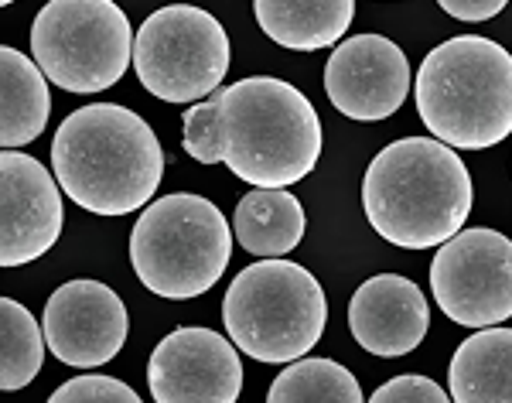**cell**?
<instances>
[{"instance_id":"6da1fadb","label":"cell","mask_w":512,"mask_h":403,"mask_svg":"<svg viewBox=\"0 0 512 403\" xmlns=\"http://www.w3.org/2000/svg\"><path fill=\"white\" fill-rule=\"evenodd\" d=\"M181 147L198 164H226L253 188H291L321 158V120L308 96L274 76L216 89L181 117Z\"/></svg>"},{"instance_id":"7a4b0ae2","label":"cell","mask_w":512,"mask_h":403,"mask_svg":"<svg viewBox=\"0 0 512 403\" xmlns=\"http://www.w3.org/2000/svg\"><path fill=\"white\" fill-rule=\"evenodd\" d=\"M55 185L93 216H130L154 199L164 147L140 113L93 103L69 113L52 141Z\"/></svg>"},{"instance_id":"3957f363","label":"cell","mask_w":512,"mask_h":403,"mask_svg":"<svg viewBox=\"0 0 512 403\" xmlns=\"http://www.w3.org/2000/svg\"><path fill=\"white\" fill-rule=\"evenodd\" d=\"M472 175L434 137H403L376 154L362 178L369 226L400 250H431L465 229Z\"/></svg>"},{"instance_id":"277c9868","label":"cell","mask_w":512,"mask_h":403,"mask_svg":"<svg viewBox=\"0 0 512 403\" xmlns=\"http://www.w3.org/2000/svg\"><path fill=\"white\" fill-rule=\"evenodd\" d=\"M417 113L437 144L485 151L512 130V59L482 35L448 38L417 69Z\"/></svg>"},{"instance_id":"5b68a950","label":"cell","mask_w":512,"mask_h":403,"mask_svg":"<svg viewBox=\"0 0 512 403\" xmlns=\"http://www.w3.org/2000/svg\"><path fill=\"white\" fill-rule=\"evenodd\" d=\"M233 257V229L216 202L178 192L151 202L130 233L140 284L164 301H192L219 284Z\"/></svg>"},{"instance_id":"8992f818","label":"cell","mask_w":512,"mask_h":403,"mask_svg":"<svg viewBox=\"0 0 512 403\" xmlns=\"http://www.w3.org/2000/svg\"><path fill=\"white\" fill-rule=\"evenodd\" d=\"M222 325L236 349L256 363H297L325 335L328 298L301 263L260 260L229 284Z\"/></svg>"},{"instance_id":"52a82bcc","label":"cell","mask_w":512,"mask_h":403,"mask_svg":"<svg viewBox=\"0 0 512 403\" xmlns=\"http://www.w3.org/2000/svg\"><path fill=\"white\" fill-rule=\"evenodd\" d=\"M31 55L65 93H103L127 72L134 28L110 0H52L31 24Z\"/></svg>"},{"instance_id":"ba28073f","label":"cell","mask_w":512,"mask_h":403,"mask_svg":"<svg viewBox=\"0 0 512 403\" xmlns=\"http://www.w3.org/2000/svg\"><path fill=\"white\" fill-rule=\"evenodd\" d=\"M140 86L164 103L212 96L229 72V35L202 7H161L140 24L134 55Z\"/></svg>"},{"instance_id":"9c48e42d","label":"cell","mask_w":512,"mask_h":403,"mask_svg":"<svg viewBox=\"0 0 512 403\" xmlns=\"http://www.w3.org/2000/svg\"><path fill=\"white\" fill-rule=\"evenodd\" d=\"M437 308L454 325L495 328L512 315V243L495 229H461L431 263Z\"/></svg>"},{"instance_id":"30bf717a","label":"cell","mask_w":512,"mask_h":403,"mask_svg":"<svg viewBox=\"0 0 512 403\" xmlns=\"http://www.w3.org/2000/svg\"><path fill=\"white\" fill-rule=\"evenodd\" d=\"M147 386L154 403H236L243 393V359L212 328H175L154 345Z\"/></svg>"},{"instance_id":"8fae6325","label":"cell","mask_w":512,"mask_h":403,"mask_svg":"<svg viewBox=\"0 0 512 403\" xmlns=\"http://www.w3.org/2000/svg\"><path fill=\"white\" fill-rule=\"evenodd\" d=\"M130 332L127 308L113 287L99 281H69L48 298L41 335L55 359L76 369L106 366Z\"/></svg>"},{"instance_id":"7c38bea8","label":"cell","mask_w":512,"mask_h":403,"mask_svg":"<svg viewBox=\"0 0 512 403\" xmlns=\"http://www.w3.org/2000/svg\"><path fill=\"white\" fill-rule=\"evenodd\" d=\"M62 192L52 171L21 151H0V267L45 257L62 236Z\"/></svg>"},{"instance_id":"4fadbf2b","label":"cell","mask_w":512,"mask_h":403,"mask_svg":"<svg viewBox=\"0 0 512 403\" xmlns=\"http://www.w3.org/2000/svg\"><path fill=\"white\" fill-rule=\"evenodd\" d=\"M325 93L342 117L359 123L386 120L410 96V62L396 41L355 35L325 65Z\"/></svg>"},{"instance_id":"5bb4252c","label":"cell","mask_w":512,"mask_h":403,"mask_svg":"<svg viewBox=\"0 0 512 403\" xmlns=\"http://www.w3.org/2000/svg\"><path fill=\"white\" fill-rule=\"evenodd\" d=\"M431 328L424 291L400 274L369 277L349 301V332L366 352L396 359L414 352Z\"/></svg>"},{"instance_id":"9a60e30c","label":"cell","mask_w":512,"mask_h":403,"mask_svg":"<svg viewBox=\"0 0 512 403\" xmlns=\"http://www.w3.org/2000/svg\"><path fill=\"white\" fill-rule=\"evenodd\" d=\"M308 219L304 205L287 188H253L239 199L233 212V236L253 257L280 260L301 246Z\"/></svg>"},{"instance_id":"2e32d148","label":"cell","mask_w":512,"mask_h":403,"mask_svg":"<svg viewBox=\"0 0 512 403\" xmlns=\"http://www.w3.org/2000/svg\"><path fill=\"white\" fill-rule=\"evenodd\" d=\"M263 35L291 52H321L349 31L352 0H260L253 7Z\"/></svg>"},{"instance_id":"e0dca14e","label":"cell","mask_w":512,"mask_h":403,"mask_svg":"<svg viewBox=\"0 0 512 403\" xmlns=\"http://www.w3.org/2000/svg\"><path fill=\"white\" fill-rule=\"evenodd\" d=\"M52 93L35 59L11 45H0V151L24 147L45 134Z\"/></svg>"},{"instance_id":"ac0fdd59","label":"cell","mask_w":512,"mask_h":403,"mask_svg":"<svg viewBox=\"0 0 512 403\" xmlns=\"http://www.w3.org/2000/svg\"><path fill=\"white\" fill-rule=\"evenodd\" d=\"M451 403H512V332L482 328L458 345L448 369Z\"/></svg>"},{"instance_id":"d6986e66","label":"cell","mask_w":512,"mask_h":403,"mask_svg":"<svg viewBox=\"0 0 512 403\" xmlns=\"http://www.w3.org/2000/svg\"><path fill=\"white\" fill-rule=\"evenodd\" d=\"M45 363V335L28 308L0 298V390H24Z\"/></svg>"},{"instance_id":"ffe728a7","label":"cell","mask_w":512,"mask_h":403,"mask_svg":"<svg viewBox=\"0 0 512 403\" xmlns=\"http://www.w3.org/2000/svg\"><path fill=\"white\" fill-rule=\"evenodd\" d=\"M267 403H362V386L335 359H297L274 380Z\"/></svg>"},{"instance_id":"44dd1931","label":"cell","mask_w":512,"mask_h":403,"mask_svg":"<svg viewBox=\"0 0 512 403\" xmlns=\"http://www.w3.org/2000/svg\"><path fill=\"white\" fill-rule=\"evenodd\" d=\"M48 403H144L137 397V390H130L123 380L113 376H76L65 380L59 390L48 397Z\"/></svg>"},{"instance_id":"7402d4cb","label":"cell","mask_w":512,"mask_h":403,"mask_svg":"<svg viewBox=\"0 0 512 403\" xmlns=\"http://www.w3.org/2000/svg\"><path fill=\"white\" fill-rule=\"evenodd\" d=\"M369 403H451V397L444 393V386H437L434 380H427V376L407 373V376L386 380L373 397H369Z\"/></svg>"},{"instance_id":"603a6c76","label":"cell","mask_w":512,"mask_h":403,"mask_svg":"<svg viewBox=\"0 0 512 403\" xmlns=\"http://www.w3.org/2000/svg\"><path fill=\"white\" fill-rule=\"evenodd\" d=\"M441 11L458 21H489L506 11V0H444Z\"/></svg>"},{"instance_id":"cb8c5ba5","label":"cell","mask_w":512,"mask_h":403,"mask_svg":"<svg viewBox=\"0 0 512 403\" xmlns=\"http://www.w3.org/2000/svg\"><path fill=\"white\" fill-rule=\"evenodd\" d=\"M4 7H7V0H0V11H4Z\"/></svg>"}]
</instances>
